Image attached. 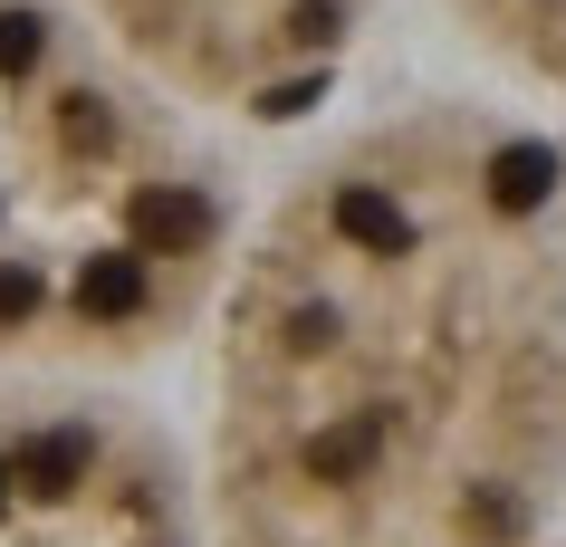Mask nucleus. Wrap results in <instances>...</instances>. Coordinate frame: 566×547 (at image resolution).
<instances>
[{
  "mask_svg": "<svg viewBox=\"0 0 566 547\" xmlns=\"http://www.w3.org/2000/svg\"><path fill=\"white\" fill-rule=\"evenodd\" d=\"M192 442L211 547H557L566 164L394 106L231 231Z\"/></svg>",
  "mask_w": 566,
  "mask_h": 547,
  "instance_id": "1",
  "label": "nucleus"
},
{
  "mask_svg": "<svg viewBox=\"0 0 566 547\" xmlns=\"http://www.w3.org/2000/svg\"><path fill=\"white\" fill-rule=\"evenodd\" d=\"M0 547H211L192 442L116 375H0Z\"/></svg>",
  "mask_w": 566,
  "mask_h": 547,
  "instance_id": "2",
  "label": "nucleus"
},
{
  "mask_svg": "<svg viewBox=\"0 0 566 547\" xmlns=\"http://www.w3.org/2000/svg\"><path fill=\"white\" fill-rule=\"evenodd\" d=\"M154 96L202 116H289L375 0H67Z\"/></svg>",
  "mask_w": 566,
  "mask_h": 547,
  "instance_id": "3",
  "label": "nucleus"
},
{
  "mask_svg": "<svg viewBox=\"0 0 566 547\" xmlns=\"http://www.w3.org/2000/svg\"><path fill=\"white\" fill-rule=\"evenodd\" d=\"M480 59H500L518 87L566 96V0H442Z\"/></svg>",
  "mask_w": 566,
  "mask_h": 547,
  "instance_id": "4",
  "label": "nucleus"
}]
</instances>
